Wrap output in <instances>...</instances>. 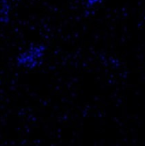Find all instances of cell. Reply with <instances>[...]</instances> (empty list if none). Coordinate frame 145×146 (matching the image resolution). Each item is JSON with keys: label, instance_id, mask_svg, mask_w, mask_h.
<instances>
[{"label": "cell", "instance_id": "6da1fadb", "mask_svg": "<svg viewBox=\"0 0 145 146\" xmlns=\"http://www.w3.org/2000/svg\"><path fill=\"white\" fill-rule=\"evenodd\" d=\"M44 48L41 45L31 48L29 50L26 51L25 53L20 56L18 59L19 64L26 67L36 66V64L38 63L40 58L44 55Z\"/></svg>", "mask_w": 145, "mask_h": 146}, {"label": "cell", "instance_id": "7a4b0ae2", "mask_svg": "<svg viewBox=\"0 0 145 146\" xmlns=\"http://www.w3.org/2000/svg\"><path fill=\"white\" fill-rule=\"evenodd\" d=\"M102 2H103V0H84V3H85V6L87 8H89V9H92V8L97 7Z\"/></svg>", "mask_w": 145, "mask_h": 146}]
</instances>
